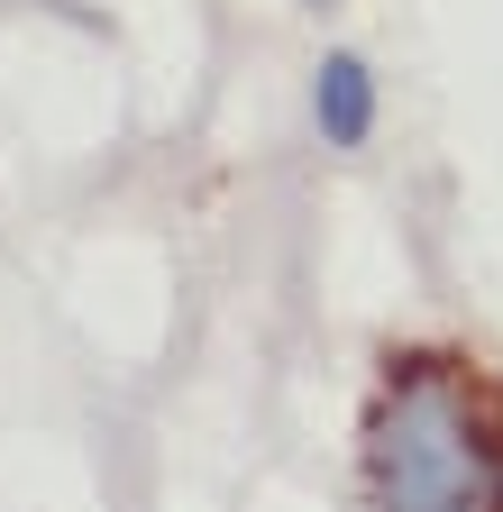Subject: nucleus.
I'll return each mask as SVG.
<instances>
[{
    "label": "nucleus",
    "instance_id": "nucleus-1",
    "mask_svg": "<svg viewBox=\"0 0 503 512\" xmlns=\"http://www.w3.org/2000/svg\"><path fill=\"white\" fill-rule=\"evenodd\" d=\"M366 485L385 512H494L503 458L449 366H412L366 421Z\"/></svg>",
    "mask_w": 503,
    "mask_h": 512
},
{
    "label": "nucleus",
    "instance_id": "nucleus-2",
    "mask_svg": "<svg viewBox=\"0 0 503 512\" xmlns=\"http://www.w3.org/2000/svg\"><path fill=\"white\" fill-rule=\"evenodd\" d=\"M366 128H375V74H366L357 55H330L321 64V138L330 147H357Z\"/></svg>",
    "mask_w": 503,
    "mask_h": 512
}]
</instances>
